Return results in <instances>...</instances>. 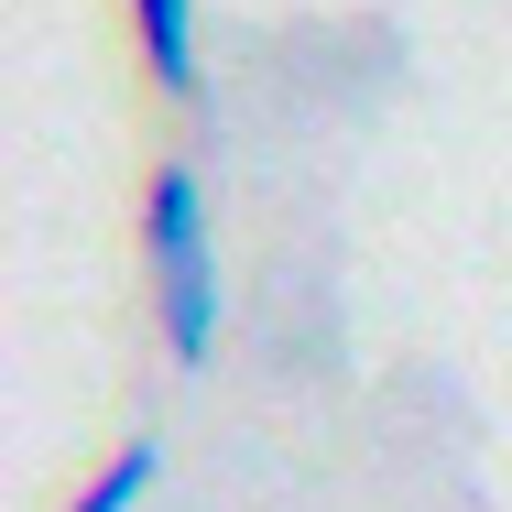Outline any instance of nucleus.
Listing matches in <instances>:
<instances>
[{
	"label": "nucleus",
	"instance_id": "f257e3e1",
	"mask_svg": "<svg viewBox=\"0 0 512 512\" xmlns=\"http://www.w3.org/2000/svg\"><path fill=\"white\" fill-rule=\"evenodd\" d=\"M142 251H153V316H164L175 371H207L229 295H218V240H207L197 164H164V175H153V197H142Z\"/></svg>",
	"mask_w": 512,
	"mask_h": 512
},
{
	"label": "nucleus",
	"instance_id": "f03ea898",
	"mask_svg": "<svg viewBox=\"0 0 512 512\" xmlns=\"http://www.w3.org/2000/svg\"><path fill=\"white\" fill-rule=\"evenodd\" d=\"M131 22H142V66H153V88L207 99V66H197V0H131Z\"/></svg>",
	"mask_w": 512,
	"mask_h": 512
},
{
	"label": "nucleus",
	"instance_id": "7ed1b4c3",
	"mask_svg": "<svg viewBox=\"0 0 512 512\" xmlns=\"http://www.w3.org/2000/svg\"><path fill=\"white\" fill-rule=\"evenodd\" d=\"M153 480H164V436H120V458L77 491V512H142V502H153Z\"/></svg>",
	"mask_w": 512,
	"mask_h": 512
}]
</instances>
